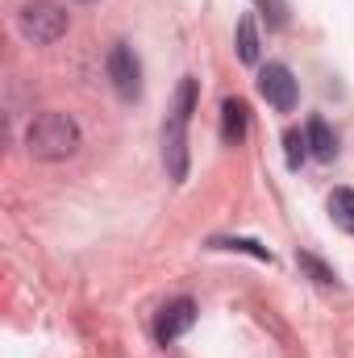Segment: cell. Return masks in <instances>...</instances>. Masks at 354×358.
Segmentation results:
<instances>
[{
  "label": "cell",
  "instance_id": "obj_1",
  "mask_svg": "<svg viewBox=\"0 0 354 358\" xmlns=\"http://www.w3.org/2000/svg\"><path fill=\"white\" fill-rule=\"evenodd\" d=\"M25 150H29V159H42V163L71 159L80 150V125H76V117H67V113H42V117H34V125L25 129Z\"/></svg>",
  "mask_w": 354,
  "mask_h": 358
},
{
  "label": "cell",
  "instance_id": "obj_2",
  "mask_svg": "<svg viewBox=\"0 0 354 358\" xmlns=\"http://www.w3.org/2000/svg\"><path fill=\"white\" fill-rule=\"evenodd\" d=\"M192 108H196V80L183 76L176 88V104L167 113V125H163V163H167V176L176 183L187 179V121H192Z\"/></svg>",
  "mask_w": 354,
  "mask_h": 358
},
{
  "label": "cell",
  "instance_id": "obj_3",
  "mask_svg": "<svg viewBox=\"0 0 354 358\" xmlns=\"http://www.w3.org/2000/svg\"><path fill=\"white\" fill-rule=\"evenodd\" d=\"M17 25H21V34H25L29 42L50 46V42H59V38L67 34V13H63L59 4H50V0H29V4L17 13Z\"/></svg>",
  "mask_w": 354,
  "mask_h": 358
},
{
  "label": "cell",
  "instance_id": "obj_4",
  "mask_svg": "<svg viewBox=\"0 0 354 358\" xmlns=\"http://www.w3.org/2000/svg\"><path fill=\"white\" fill-rule=\"evenodd\" d=\"M259 92H263V100L275 108V113H292L296 100H300L296 76H292L283 63H267L263 71H259Z\"/></svg>",
  "mask_w": 354,
  "mask_h": 358
},
{
  "label": "cell",
  "instance_id": "obj_5",
  "mask_svg": "<svg viewBox=\"0 0 354 358\" xmlns=\"http://www.w3.org/2000/svg\"><path fill=\"white\" fill-rule=\"evenodd\" d=\"M108 80H113V88H117L121 100H138V92H142V63H138V55L125 42H113V50H108Z\"/></svg>",
  "mask_w": 354,
  "mask_h": 358
},
{
  "label": "cell",
  "instance_id": "obj_6",
  "mask_svg": "<svg viewBox=\"0 0 354 358\" xmlns=\"http://www.w3.org/2000/svg\"><path fill=\"white\" fill-rule=\"evenodd\" d=\"M192 325H196V300H192V296H179L171 304H163V313H159V321H155V338H159L163 346H171V342L183 338Z\"/></svg>",
  "mask_w": 354,
  "mask_h": 358
},
{
  "label": "cell",
  "instance_id": "obj_7",
  "mask_svg": "<svg viewBox=\"0 0 354 358\" xmlns=\"http://www.w3.org/2000/svg\"><path fill=\"white\" fill-rule=\"evenodd\" d=\"M246 121H250L246 100L229 96V100L221 104V138H225V146H242V138H246Z\"/></svg>",
  "mask_w": 354,
  "mask_h": 358
},
{
  "label": "cell",
  "instance_id": "obj_8",
  "mask_svg": "<svg viewBox=\"0 0 354 358\" xmlns=\"http://www.w3.org/2000/svg\"><path fill=\"white\" fill-rule=\"evenodd\" d=\"M304 138H309V155L313 159H321V163H334L338 159V134L325 125V117H309Z\"/></svg>",
  "mask_w": 354,
  "mask_h": 358
},
{
  "label": "cell",
  "instance_id": "obj_9",
  "mask_svg": "<svg viewBox=\"0 0 354 358\" xmlns=\"http://www.w3.org/2000/svg\"><path fill=\"white\" fill-rule=\"evenodd\" d=\"M330 221L342 229V234H354V187H338L330 192Z\"/></svg>",
  "mask_w": 354,
  "mask_h": 358
},
{
  "label": "cell",
  "instance_id": "obj_10",
  "mask_svg": "<svg viewBox=\"0 0 354 358\" xmlns=\"http://www.w3.org/2000/svg\"><path fill=\"white\" fill-rule=\"evenodd\" d=\"M238 59L242 63H259V29H255V17L250 13L238 21Z\"/></svg>",
  "mask_w": 354,
  "mask_h": 358
},
{
  "label": "cell",
  "instance_id": "obj_11",
  "mask_svg": "<svg viewBox=\"0 0 354 358\" xmlns=\"http://www.w3.org/2000/svg\"><path fill=\"white\" fill-rule=\"evenodd\" d=\"M208 246L213 250H242V255H255L259 263H271V250L259 246V242H250V238H213Z\"/></svg>",
  "mask_w": 354,
  "mask_h": 358
},
{
  "label": "cell",
  "instance_id": "obj_12",
  "mask_svg": "<svg viewBox=\"0 0 354 358\" xmlns=\"http://www.w3.org/2000/svg\"><path fill=\"white\" fill-rule=\"evenodd\" d=\"M296 263H300V271H309L313 275V283H321V287H334L338 283V275H334V267H325L317 255H309V250H300L296 255Z\"/></svg>",
  "mask_w": 354,
  "mask_h": 358
},
{
  "label": "cell",
  "instance_id": "obj_13",
  "mask_svg": "<svg viewBox=\"0 0 354 358\" xmlns=\"http://www.w3.org/2000/svg\"><path fill=\"white\" fill-rule=\"evenodd\" d=\"M304 155H309V138H304L300 129H288V134H283V159H288V167L296 171V167L304 163Z\"/></svg>",
  "mask_w": 354,
  "mask_h": 358
}]
</instances>
